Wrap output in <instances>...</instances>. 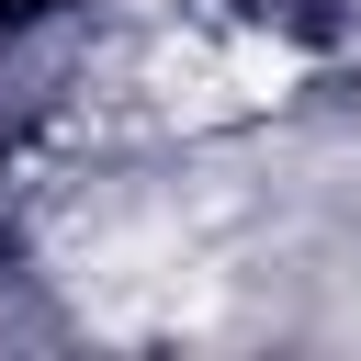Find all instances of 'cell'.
<instances>
[{"label": "cell", "instance_id": "6da1fadb", "mask_svg": "<svg viewBox=\"0 0 361 361\" xmlns=\"http://www.w3.org/2000/svg\"><path fill=\"white\" fill-rule=\"evenodd\" d=\"M34 11H45V0H0V34H11V23H34Z\"/></svg>", "mask_w": 361, "mask_h": 361}]
</instances>
